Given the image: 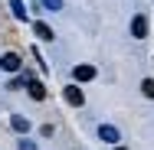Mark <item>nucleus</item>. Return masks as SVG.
<instances>
[{
    "label": "nucleus",
    "mask_w": 154,
    "mask_h": 150,
    "mask_svg": "<svg viewBox=\"0 0 154 150\" xmlns=\"http://www.w3.org/2000/svg\"><path fill=\"white\" fill-rule=\"evenodd\" d=\"M26 91H30L33 101H46V85L39 78H33V75H26Z\"/></svg>",
    "instance_id": "obj_1"
},
{
    "label": "nucleus",
    "mask_w": 154,
    "mask_h": 150,
    "mask_svg": "<svg viewBox=\"0 0 154 150\" xmlns=\"http://www.w3.org/2000/svg\"><path fill=\"white\" fill-rule=\"evenodd\" d=\"M20 65H23V59H20L17 52H3V56H0V69H3V72H20Z\"/></svg>",
    "instance_id": "obj_2"
},
{
    "label": "nucleus",
    "mask_w": 154,
    "mask_h": 150,
    "mask_svg": "<svg viewBox=\"0 0 154 150\" xmlns=\"http://www.w3.org/2000/svg\"><path fill=\"white\" fill-rule=\"evenodd\" d=\"M131 36H134V39H144V36H148V16H144V13H138V16L131 20Z\"/></svg>",
    "instance_id": "obj_3"
},
{
    "label": "nucleus",
    "mask_w": 154,
    "mask_h": 150,
    "mask_svg": "<svg viewBox=\"0 0 154 150\" xmlns=\"http://www.w3.org/2000/svg\"><path fill=\"white\" fill-rule=\"evenodd\" d=\"M62 95H66V101H69L72 108H82V104H85V95H82V88H79V85H69Z\"/></svg>",
    "instance_id": "obj_4"
},
{
    "label": "nucleus",
    "mask_w": 154,
    "mask_h": 150,
    "mask_svg": "<svg viewBox=\"0 0 154 150\" xmlns=\"http://www.w3.org/2000/svg\"><path fill=\"white\" fill-rule=\"evenodd\" d=\"M72 78H75V82H92L95 69H92V65H75V69H72Z\"/></svg>",
    "instance_id": "obj_5"
},
{
    "label": "nucleus",
    "mask_w": 154,
    "mask_h": 150,
    "mask_svg": "<svg viewBox=\"0 0 154 150\" xmlns=\"http://www.w3.org/2000/svg\"><path fill=\"white\" fill-rule=\"evenodd\" d=\"M10 127H13L17 134H30V118H23V114H13V118H10Z\"/></svg>",
    "instance_id": "obj_6"
},
{
    "label": "nucleus",
    "mask_w": 154,
    "mask_h": 150,
    "mask_svg": "<svg viewBox=\"0 0 154 150\" xmlns=\"http://www.w3.org/2000/svg\"><path fill=\"white\" fill-rule=\"evenodd\" d=\"M98 137H102L105 144H118V131H115L112 124H102V127H98Z\"/></svg>",
    "instance_id": "obj_7"
},
{
    "label": "nucleus",
    "mask_w": 154,
    "mask_h": 150,
    "mask_svg": "<svg viewBox=\"0 0 154 150\" xmlns=\"http://www.w3.org/2000/svg\"><path fill=\"white\" fill-rule=\"evenodd\" d=\"M33 33H36L43 43H53V26H46V23H33Z\"/></svg>",
    "instance_id": "obj_8"
},
{
    "label": "nucleus",
    "mask_w": 154,
    "mask_h": 150,
    "mask_svg": "<svg viewBox=\"0 0 154 150\" xmlns=\"http://www.w3.org/2000/svg\"><path fill=\"white\" fill-rule=\"evenodd\" d=\"M10 7H13L17 20H26V7H23V0H10Z\"/></svg>",
    "instance_id": "obj_9"
},
{
    "label": "nucleus",
    "mask_w": 154,
    "mask_h": 150,
    "mask_svg": "<svg viewBox=\"0 0 154 150\" xmlns=\"http://www.w3.org/2000/svg\"><path fill=\"white\" fill-rule=\"evenodd\" d=\"M141 95L144 98H154V78H144L141 82Z\"/></svg>",
    "instance_id": "obj_10"
},
{
    "label": "nucleus",
    "mask_w": 154,
    "mask_h": 150,
    "mask_svg": "<svg viewBox=\"0 0 154 150\" xmlns=\"http://www.w3.org/2000/svg\"><path fill=\"white\" fill-rule=\"evenodd\" d=\"M39 7H46V10H62V0H39Z\"/></svg>",
    "instance_id": "obj_11"
},
{
    "label": "nucleus",
    "mask_w": 154,
    "mask_h": 150,
    "mask_svg": "<svg viewBox=\"0 0 154 150\" xmlns=\"http://www.w3.org/2000/svg\"><path fill=\"white\" fill-rule=\"evenodd\" d=\"M23 82H26V75H20V78H13V82H10V91H17V88H23Z\"/></svg>",
    "instance_id": "obj_12"
},
{
    "label": "nucleus",
    "mask_w": 154,
    "mask_h": 150,
    "mask_svg": "<svg viewBox=\"0 0 154 150\" xmlns=\"http://www.w3.org/2000/svg\"><path fill=\"white\" fill-rule=\"evenodd\" d=\"M17 147H20V150H36V144H33V140H26V137H23V140H20Z\"/></svg>",
    "instance_id": "obj_13"
},
{
    "label": "nucleus",
    "mask_w": 154,
    "mask_h": 150,
    "mask_svg": "<svg viewBox=\"0 0 154 150\" xmlns=\"http://www.w3.org/2000/svg\"><path fill=\"white\" fill-rule=\"evenodd\" d=\"M115 150H125V147H115Z\"/></svg>",
    "instance_id": "obj_14"
}]
</instances>
